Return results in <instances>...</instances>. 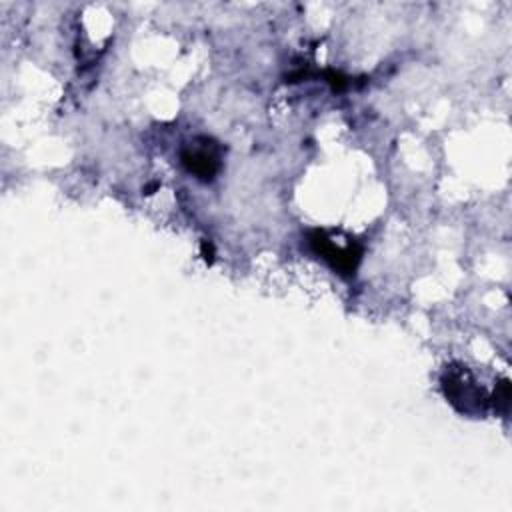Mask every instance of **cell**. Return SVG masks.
<instances>
[{
    "label": "cell",
    "mask_w": 512,
    "mask_h": 512,
    "mask_svg": "<svg viewBox=\"0 0 512 512\" xmlns=\"http://www.w3.org/2000/svg\"><path fill=\"white\" fill-rule=\"evenodd\" d=\"M442 390L448 402L462 414H484L490 400L466 366H446Z\"/></svg>",
    "instance_id": "1"
},
{
    "label": "cell",
    "mask_w": 512,
    "mask_h": 512,
    "mask_svg": "<svg viewBox=\"0 0 512 512\" xmlns=\"http://www.w3.org/2000/svg\"><path fill=\"white\" fill-rule=\"evenodd\" d=\"M308 244L316 256L342 276H354L362 260V246L356 240L348 238L346 244H336L334 236L326 230H312L308 234Z\"/></svg>",
    "instance_id": "2"
},
{
    "label": "cell",
    "mask_w": 512,
    "mask_h": 512,
    "mask_svg": "<svg viewBox=\"0 0 512 512\" xmlns=\"http://www.w3.org/2000/svg\"><path fill=\"white\" fill-rule=\"evenodd\" d=\"M180 158L184 168L204 182L214 180L222 166L220 146L210 138H196L194 142L186 144L180 152Z\"/></svg>",
    "instance_id": "3"
}]
</instances>
